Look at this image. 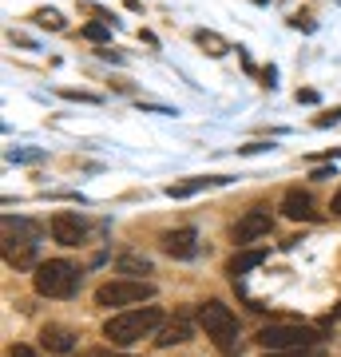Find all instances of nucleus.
<instances>
[{"label":"nucleus","mask_w":341,"mask_h":357,"mask_svg":"<svg viewBox=\"0 0 341 357\" xmlns=\"http://www.w3.org/2000/svg\"><path fill=\"white\" fill-rule=\"evenodd\" d=\"M16 243H40V227L28 222V218L4 215V246H16Z\"/></svg>","instance_id":"nucleus-11"},{"label":"nucleus","mask_w":341,"mask_h":357,"mask_svg":"<svg viewBox=\"0 0 341 357\" xmlns=\"http://www.w3.org/2000/svg\"><path fill=\"white\" fill-rule=\"evenodd\" d=\"M254 342L262 349H310L321 342V333L314 326H262L254 333Z\"/></svg>","instance_id":"nucleus-4"},{"label":"nucleus","mask_w":341,"mask_h":357,"mask_svg":"<svg viewBox=\"0 0 341 357\" xmlns=\"http://www.w3.org/2000/svg\"><path fill=\"white\" fill-rule=\"evenodd\" d=\"M84 36H88V40H96V44H103V40L112 36V24H107V20H96V24H84Z\"/></svg>","instance_id":"nucleus-19"},{"label":"nucleus","mask_w":341,"mask_h":357,"mask_svg":"<svg viewBox=\"0 0 341 357\" xmlns=\"http://www.w3.org/2000/svg\"><path fill=\"white\" fill-rule=\"evenodd\" d=\"M48 230H52V238H56L60 246H79L84 238H88V222H84L76 211H56L52 222H48Z\"/></svg>","instance_id":"nucleus-6"},{"label":"nucleus","mask_w":341,"mask_h":357,"mask_svg":"<svg viewBox=\"0 0 341 357\" xmlns=\"http://www.w3.org/2000/svg\"><path fill=\"white\" fill-rule=\"evenodd\" d=\"M32 20H36L40 28H48V32H63V16L56 13V8H36Z\"/></svg>","instance_id":"nucleus-17"},{"label":"nucleus","mask_w":341,"mask_h":357,"mask_svg":"<svg viewBox=\"0 0 341 357\" xmlns=\"http://www.w3.org/2000/svg\"><path fill=\"white\" fill-rule=\"evenodd\" d=\"M222 183H230V178L227 175L187 178V183H171V187H167V195H171V199H187V195H199V191H206V187H222Z\"/></svg>","instance_id":"nucleus-12"},{"label":"nucleus","mask_w":341,"mask_h":357,"mask_svg":"<svg viewBox=\"0 0 341 357\" xmlns=\"http://www.w3.org/2000/svg\"><path fill=\"white\" fill-rule=\"evenodd\" d=\"M282 215L290 218V222H314V218H317L314 199H310L302 187H290V191L282 195Z\"/></svg>","instance_id":"nucleus-9"},{"label":"nucleus","mask_w":341,"mask_h":357,"mask_svg":"<svg viewBox=\"0 0 341 357\" xmlns=\"http://www.w3.org/2000/svg\"><path fill=\"white\" fill-rule=\"evenodd\" d=\"M199 326L202 333L218 345V349H234V337H238V318L230 314V306H222L218 298L202 302L199 306Z\"/></svg>","instance_id":"nucleus-3"},{"label":"nucleus","mask_w":341,"mask_h":357,"mask_svg":"<svg viewBox=\"0 0 341 357\" xmlns=\"http://www.w3.org/2000/svg\"><path fill=\"white\" fill-rule=\"evenodd\" d=\"M8 357H36V349H32V345H13Z\"/></svg>","instance_id":"nucleus-24"},{"label":"nucleus","mask_w":341,"mask_h":357,"mask_svg":"<svg viewBox=\"0 0 341 357\" xmlns=\"http://www.w3.org/2000/svg\"><path fill=\"white\" fill-rule=\"evenodd\" d=\"M254 4H270V0H254Z\"/></svg>","instance_id":"nucleus-30"},{"label":"nucleus","mask_w":341,"mask_h":357,"mask_svg":"<svg viewBox=\"0 0 341 357\" xmlns=\"http://www.w3.org/2000/svg\"><path fill=\"white\" fill-rule=\"evenodd\" d=\"M163 255H171V258H195V255H199V230H190V227L167 230V234H163Z\"/></svg>","instance_id":"nucleus-8"},{"label":"nucleus","mask_w":341,"mask_h":357,"mask_svg":"<svg viewBox=\"0 0 341 357\" xmlns=\"http://www.w3.org/2000/svg\"><path fill=\"white\" fill-rule=\"evenodd\" d=\"M159 326H163V310L131 306V310H119V314H112V318L103 321V337L123 349V345H135L143 337H151Z\"/></svg>","instance_id":"nucleus-1"},{"label":"nucleus","mask_w":341,"mask_h":357,"mask_svg":"<svg viewBox=\"0 0 341 357\" xmlns=\"http://www.w3.org/2000/svg\"><path fill=\"white\" fill-rule=\"evenodd\" d=\"M333 321H341V302H338V306H333Z\"/></svg>","instance_id":"nucleus-29"},{"label":"nucleus","mask_w":341,"mask_h":357,"mask_svg":"<svg viewBox=\"0 0 341 357\" xmlns=\"http://www.w3.org/2000/svg\"><path fill=\"white\" fill-rule=\"evenodd\" d=\"M333 123H341V107H333V112L317 115V128H333Z\"/></svg>","instance_id":"nucleus-23"},{"label":"nucleus","mask_w":341,"mask_h":357,"mask_svg":"<svg viewBox=\"0 0 341 357\" xmlns=\"http://www.w3.org/2000/svg\"><path fill=\"white\" fill-rule=\"evenodd\" d=\"M8 159H13V163H36V159H44V151H28V147H24V151H16V147H13Z\"/></svg>","instance_id":"nucleus-21"},{"label":"nucleus","mask_w":341,"mask_h":357,"mask_svg":"<svg viewBox=\"0 0 341 357\" xmlns=\"http://www.w3.org/2000/svg\"><path fill=\"white\" fill-rule=\"evenodd\" d=\"M298 103H317V91H310V88L298 91Z\"/></svg>","instance_id":"nucleus-27"},{"label":"nucleus","mask_w":341,"mask_h":357,"mask_svg":"<svg viewBox=\"0 0 341 357\" xmlns=\"http://www.w3.org/2000/svg\"><path fill=\"white\" fill-rule=\"evenodd\" d=\"M155 298V286L143 278H115V282H103L96 290V306H139Z\"/></svg>","instance_id":"nucleus-5"},{"label":"nucleus","mask_w":341,"mask_h":357,"mask_svg":"<svg viewBox=\"0 0 341 357\" xmlns=\"http://www.w3.org/2000/svg\"><path fill=\"white\" fill-rule=\"evenodd\" d=\"M60 96H63V100H79V103H100V96H88V91H72V88H63Z\"/></svg>","instance_id":"nucleus-22"},{"label":"nucleus","mask_w":341,"mask_h":357,"mask_svg":"<svg viewBox=\"0 0 341 357\" xmlns=\"http://www.w3.org/2000/svg\"><path fill=\"white\" fill-rule=\"evenodd\" d=\"M314 178H338V171H333V167H317Z\"/></svg>","instance_id":"nucleus-26"},{"label":"nucleus","mask_w":341,"mask_h":357,"mask_svg":"<svg viewBox=\"0 0 341 357\" xmlns=\"http://www.w3.org/2000/svg\"><path fill=\"white\" fill-rule=\"evenodd\" d=\"M79 357H123V354H112V349H84Z\"/></svg>","instance_id":"nucleus-25"},{"label":"nucleus","mask_w":341,"mask_h":357,"mask_svg":"<svg viewBox=\"0 0 341 357\" xmlns=\"http://www.w3.org/2000/svg\"><path fill=\"white\" fill-rule=\"evenodd\" d=\"M40 345H44L48 354L68 357L72 349H76V333L68 330V326H44V330H40Z\"/></svg>","instance_id":"nucleus-10"},{"label":"nucleus","mask_w":341,"mask_h":357,"mask_svg":"<svg viewBox=\"0 0 341 357\" xmlns=\"http://www.w3.org/2000/svg\"><path fill=\"white\" fill-rule=\"evenodd\" d=\"M32 286H36L40 298H72L79 286V270L72 262H63V258H48V262L36 266Z\"/></svg>","instance_id":"nucleus-2"},{"label":"nucleus","mask_w":341,"mask_h":357,"mask_svg":"<svg viewBox=\"0 0 341 357\" xmlns=\"http://www.w3.org/2000/svg\"><path fill=\"white\" fill-rule=\"evenodd\" d=\"M195 44H199L211 60H218V56H227V52H230V44L218 36V32H211V28H199V32H195Z\"/></svg>","instance_id":"nucleus-16"},{"label":"nucleus","mask_w":341,"mask_h":357,"mask_svg":"<svg viewBox=\"0 0 341 357\" xmlns=\"http://www.w3.org/2000/svg\"><path fill=\"white\" fill-rule=\"evenodd\" d=\"M262 357H326V354H321V349H314V345H310V349H266Z\"/></svg>","instance_id":"nucleus-20"},{"label":"nucleus","mask_w":341,"mask_h":357,"mask_svg":"<svg viewBox=\"0 0 341 357\" xmlns=\"http://www.w3.org/2000/svg\"><path fill=\"white\" fill-rule=\"evenodd\" d=\"M119 270H123V274H151V262L139 258V255H123L119 258Z\"/></svg>","instance_id":"nucleus-18"},{"label":"nucleus","mask_w":341,"mask_h":357,"mask_svg":"<svg viewBox=\"0 0 341 357\" xmlns=\"http://www.w3.org/2000/svg\"><path fill=\"white\" fill-rule=\"evenodd\" d=\"M190 337H195V330H190V321H167V326H159V333H155V342L163 345H183V342H190Z\"/></svg>","instance_id":"nucleus-13"},{"label":"nucleus","mask_w":341,"mask_h":357,"mask_svg":"<svg viewBox=\"0 0 341 357\" xmlns=\"http://www.w3.org/2000/svg\"><path fill=\"white\" fill-rule=\"evenodd\" d=\"M4 262L16 270H28V266H40L36 262V243H16V246H4Z\"/></svg>","instance_id":"nucleus-14"},{"label":"nucleus","mask_w":341,"mask_h":357,"mask_svg":"<svg viewBox=\"0 0 341 357\" xmlns=\"http://www.w3.org/2000/svg\"><path fill=\"white\" fill-rule=\"evenodd\" d=\"M262 262H266V250H242V255H234V258L227 262V274H230L234 282H238L242 274H246V270L262 266Z\"/></svg>","instance_id":"nucleus-15"},{"label":"nucleus","mask_w":341,"mask_h":357,"mask_svg":"<svg viewBox=\"0 0 341 357\" xmlns=\"http://www.w3.org/2000/svg\"><path fill=\"white\" fill-rule=\"evenodd\" d=\"M329 211H333V215H341V191L333 195V203H329Z\"/></svg>","instance_id":"nucleus-28"},{"label":"nucleus","mask_w":341,"mask_h":357,"mask_svg":"<svg viewBox=\"0 0 341 357\" xmlns=\"http://www.w3.org/2000/svg\"><path fill=\"white\" fill-rule=\"evenodd\" d=\"M270 227H274V215H270V211H262V206H254V211H246V215L234 222L230 238H234L238 246H246V243H254V238L270 234Z\"/></svg>","instance_id":"nucleus-7"}]
</instances>
